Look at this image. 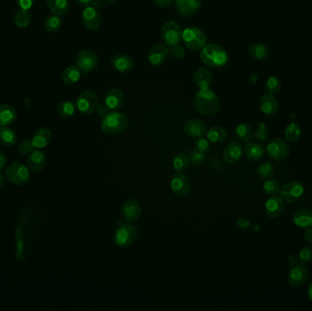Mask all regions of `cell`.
<instances>
[{
    "label": "cell",
    "instance_id": "obj_56",
    "mask_svg": "<svg viewBox=\"0 0 312 311\" xmlns=\"http://www.w3.org/2000/svg\"><path fill=\"white\" fill-rule=\"evenodd\" d=\"M236 225H237V227H239L240 228H248V227H250V222L246 220V219L241 218L236 221Z\"/></svg>",
    "mask_w": 312,
    "mask_h": 311
},
{
    "label": "cell",
    "instance_id": "obj_42",
    "mask_svg": "<svg viewBox=\"0 0 312 311\" xmlns=\"http://www.w3.org/2000/svg\"><path fill=\"white\" fill-rule=\"evenodd\" d=\"M281 189V186L279 185V182L276 181V180H266L264 185H263V191L264 193L270 195V196H274V195H278L279 192Z\"/></svg>",
    "mask_w": 312,
    "mask_h": 311
},
{
    "label": "cell",
    "instance_id": "obj_35",
    "mask_svg": "<svg viewBox=\"0 0 312 311\" xmlns=\"http://www.w3.org/2000/svg\"><path fill=\"white\" fill-rule=\"evenodd\" d=\"M236 135L238 139H240L243 143H248L253 139L254 132L251 127L248 123L242 122L238 124L236 129Z\"/></svg>",
    "mask_w": 312,
    "mask_h": 311
},
{
    "label": "cell",
    "instance_id": "obj_19",
    "mask_svg": "<svg viewBox=\"0 0 312 311\" xmlns=\"http://www.w3.org/2000/svg\"><path fill=\"white\" fill-rule=\"evenodd\" d=\"M112 66L120 72H130L135 67V61L130 55L120 53L114 55L110 59Z\"/></svg>",
    "mask_w": 312,
    "mask_h": 311
},
{
    "label": "cell",
    "instance_id": "obj_51",
    "mask_svg": "<svg viewBox=\"0 0 312 311\" xmlns=\"http://www.w3.org/2000/svg\"><path fill=\"white\" fill-rule=\"evenodd\" d=\"M96 112L99 114V116H101V118H104L110 113V109H108V107L105 104H99L96 108Z\"/></svg>",
    "mask_w": 312,
    "mask_h": 311
},
{
    "label": "cell",
    "instance_id": "obj_13",
    "mask_svg": "<svg viewBox=\"0 0 312 311\" xmlns=\"http://www.w3.org/2000/svg\"><path fill=\"white\" fill-rule=\"evenodd\" d=\"M81 19L85 27L89 30H98L101 27V13L92 6H88L83 9L81 14Z\"/></svg>",
    "mask_w": 312,
    "mask_h": 311
},
{
    "label": "cell",
    "instance_id": "obj_5",
    "mask_svg": "<svg viewBox=\"0 0 312 311\" xmlns=\"http://www.w3.org/2000/svg\"><path fill=\"white\" fill-rule=\"evenodd\" d=\"M182 39L186 48L192 51H200L207 44L206 34L195 27H190L183 30Z\"/></svg>",
    "mask_w": 312,
    "mask_h": 311
},
{
    "label": "cell",
    "instance_id": "obj_6",
    "mask_svg": "<svg viewBox=\"0 0 312 311\" xmlns=\"http://www.w3.org/2000/svg\"><path fill=\"white\" fill-rule=\"evenodd\" d=\"M6 177L13 185L17 186L24 185L30 180L29 167L21 163L14 162L6 169Z\"/></svg>",
    "mask_w": 312,
    "mask_h": 311
},
{
    "label": "cell",
    "instance_id": "obj_14",
    "mask_svg": "<svg viewBox=\"0 0 312 311\" xmlns=\"http://www.w3.org/2000/svg\"><path fill=\"white\" fill-rule=\"evenodd\" d=\"M142 213V207L140 203L135 199H130L123 203L122 208H121V214L123 219L131 223L135 222L139 218Z\"/></svg>",
    "mask_w": 312,
    "mask_h": 311
},
{
    "label": "cell",
    "instance_id": "obj_27",
    "mask_svg": "<svg viewBox=\"0 0 312 311\" xmlns=\"http://www.w3.org/2000/svg\"><path fill=\"white\" fill-rule=\"evenodd\" d=\"M292 221L295 226L301 228L312 227V211L307 208L296 211L292 215Z\"/></svg>",
    "mask_w": 312,
    "mask_h": 311
},
{
    "label": "cell",
    "instance_id": "obj_57",
    "mask_svg": "<svg viewBox=\"0 0 312 311\" xmlns=\"http://www.w3.org/2000/svg\"><path fill=\"white\" fill-rule=\"evenodd\" d=\"M103 2H104V0H93L90 6H92V7L95 8V9H101V8H102V6H103Z\"/></svg>",
    "mask_w": 312,
    "mask_h": 311
},
{
    "label": "cell",
    "instance_id": "obj_38",
    "mask_svg": "<svg viewBox=\"0 0 312 311\" xmlns=\"http://www.w3.org/2000/svg\"><path fill=\"white\" fill-rule=\"evenodd\" d=\"M14 23L19 28H27L31 23L30 11L25 9H19L14 16Z\"/></svg>",
    "mask_w": 312,
    "mask_h": 311
},
{
    "label": "cell",
    "instance_id": "obj_60",
    "mask_svg": "<svg viewBox=\"0 0 312 311\" xmlns=\"http://www.w3.org/2000/svg\"><path fill=\"white\" fill-rule=\"evenodd\" d=\"M5 184V176L2 174V173H0V188H2L3 187V185Z\"/></svg>",
    "mask_w": 312,
    "mask_h": 311
},
{
    "label": "cell",
    "instance_id": "obj_34",
    "mask_svg": "<svg viewBox=\"0 0 312 311\" xmlns=\"http://www.w3.org/2000/svg\"><path fill=\"white\" fill-rule=\"evenodd\" d=\"M249 53L252 59L256 60H264L269 56L270 51L266 45L262 43H257L249 47Z\"/></svg>",
    "mask_w": 312,
    "mask_h": 311
},
{
    "label": "cell",
    "instance_id": "obj_36",
    "mask_svg": "<svg viewBox=\"0 0 312 311\" xmlns=\"http://www.w3.org/2000/svg\"><path fill=\"white\" fill-rule=\"evenodd\" d=\"M76 109V103H74L73 101H61L58 106L57 113L61 118H68L75 114Z\"/></svg>",
    "mask_w": 312,
    "mask_h": 311
},
{
    "label": "cell",
    "instance_id": "obj_45",
    "mask_svg": "<svg viewBox=\"0 0 312 311\" xmlns=\"http://www.w3.org/2000/svg\"><path fill=\"white\" fill-rule=\"evenodd\" d=\"M36 148L34 146L32 141L30 140H25L23 141L17 147V151L22 154V156H29Z\"/></svg>",
    "mask_w": 312,
    "mask_h": 311
},
{
    "label": "cell",
    "instance_id": "obj_58",
    "mask_svg": "<svg viewBox=\"0 0 312 311\" xmlns=\"http://www.w3.org/2000/svg\"><path fill=\"white\" fill-rule=\"evenodd\" d=\"M76 3L80 5V6H84V7H88L92 3L93 0H74Z\"/></svg>",
    "mask_w": 312,
    "mask_h": 311
},
{
    "label": "cell",
    "instance_id": "obj_28",
    "mask_svg": "<svg viewBox=\"0 0 312 311\" xmlns=\"http://www.w3.org/2000/svg\"><path fill=\"white\" fill-rule=\"evenodd\" d=\"M194 80L195 84L200 88H209L213 80L212 73L207 68L201 67L194 72Z\"/></svg>",
    "mask_w": 312,
    "mask_h": 311
},
{
    "label": "cell",
    "instance_id": "obj_50",
    "mask_svg": "<svg viewBox=\"0 0 312 311\" xmlns=\"http://www.w3.org/2000/svg\"><path fill=\"white\" fill-rule=\"evenodd\" d=\"M35 0H16L17 7L20 9L30 10L33 7Z\"/></svg>",
    "mask_w": 312,
    "mask_h": 311
},
{
    "label": "cell",
    "instance_id": "obj_17",
    "mask_svg": "<svg viewBox=\"0 0 312 311\" xmlns=\"http://www.w3.org/2000/svg\"><path fill=\"white\" fill-rule=\"evenodd\" d=\"M27 166L33 172H39L46 167L47 157L44 151L40 149H35L26 161Z\"/></svg>",
    "mask_w": 312,
    "mask_h": 311
},
{
    "label": "cell",
    "instance_id": "obj_16",
    "mask_svg": "<svg viewBox=\"0 0 312 311\" xmlns=\"http://www.w3.org/2000/svg\"><path fill=\"white\" fill-rule=\"evenodd\" d=\"M171 189L173 193L177 194L179 196H185L187 195L191 189L189 179L188 177L183 174L181 172H177L176 174L173 175L171 180Z\"/></svg>",
    "mask_w": 312,
    "mask_h": 311
},
{
    "label": "cell",
    "instance_id": "obj_21",
    "mask_svg": "<svg viewBox=\"0 0 312 311\" xmlns=\"http://www.w3.org/2000/svg\"><path fill=\"white\" fill-rule=\"evenodd\" d=\"M184 130L191 138H200L206 135L207 127L198 119H192L185 123Z\"/></svg>",
    "mask_w": 312,
    "mask_h": 311
},
{
    "label": "cell",
    "instance_id": "obj_15",
    "mask_svg": "<svg viewBox=\"0 0 312 311\" xmlns=\"http://www.w3.org/2000/svg\"><path fill=\"white\" fill-rule=\"evenodd\" d=\"M169 50L166 44L159 43L151 48L148 54V59L150 63L159 67L165 63L166 59H168Z\"/></svg>",
    "mask_w": 312,
    "mask_h": 311
},
{
    "label": "cell",
    "instance_id": "obj_2",
    "mask_svg": "<svg viewBox=\"0 0 312 311\" xmlns=\"http://www.w3.org/2000/svg\"><path fill=\"white\" fill-rule=\"evenodd\" d=\"M200 58L204 63L211 68L223 67L229 59L228 52L222 47L214 43L206 44L200 53Z\"/></svg>",
    "mask_w": 312,
    "mask_h": 311
},
{
    "label": "cell",
    "instance_id": "obj_40",
    "mask_svg": "<svg viewBox=\"0 0 312 311\" xmlns=\"http://www.w3.org/2000/svg\"><path fill=\"white\" fill-rule=\"evenodd\" d=\"M300 134H301V130H300V127L295 123V122H291V124L287 125L284 135H285V138L288 142H296L298 141L299 138L300 137Z\"/></svg>",
    "mask_w": 312,
    "mask_h": 311
},
{
    "label": "cell",
    "instance_id": "obj_10",
    "mask_svg": "<svg viewBox=\"0 0 312 311\" xmlns=\"http://www.w3.org/2000/svg\"><path fill=\"white\" fill-rule=\"evenodd\" d=\"M304 193L303 185L300 182L291 181L281 187L279 194L284 202L294 203L298 201Z\"/></svg>",
    "mask_w": 312,
    "mask_h": 311
},
{
    "label": "cell",
    "instance_id": "obj_41",
    "mask_svg": "<svg viewBox=\"0 0 312 311\" xmlns=\"http://www.w3.org/2000/svg\"><path fill=\"white\" fill-rule=\"evenodd\" d=\"M188 164H189V159H188V156H186V154L179 153L173 158V169L176 172L186 171V168L188 167Z\"/></svg>",
    "mask_w": 312,
    "mask_h": 311
},
{
    "label": "cell",
    "instance_id": "obj_39",
    "mask_svg": "<svg viewBox=\"0 0 312 311\" xmlns=\"http://www.w3.org/2000/svg\"><path fill=\"white\" fill-rule=\"evenodd\" d=\"M61 24H62V21H61L60 17L58 15H55V14H52V15H50L49 17H47L44 26H45L47 31L57 32L60 29Z\"/></svg>",
    "mask_w": 312,
    "mask_h": 311
},
{
    "label": "cell",
    "instance_id": "obj_26",
    "mask_svg": "<svg viewBox=\"0 0 312 311\" xmlns=\"http://www.w3.org/2000/svg\"><path fill=\"white\" fill-rule=\"evenodd\" d=\"M52 140V132L48 128H39L32 138V143L36 149H42L48 146Z\"/></svg>",
    "mask_w": 312,
    "mask_h": 311
},
{
    "label": "cell",
    "instance_id": "obj_20",
    "mask_svg": "<svg viewBox=\"0 0 312 311\" xmlns=\"http://www.w3.org/2000/svg\"><path fill=\"white\" fill-rule=\"evenodd\" d=\"M104 104L110 112L120 109L123 104V93L119 88H110L104 97Z\"/></svg>",
    "mask_w": 312,
    "mask_h": 311
},
{
    "label": "cell",
    "instance_id": "obj_55",
    "mask_svg": "<svg viewBox=\"0 0 312 311\" xmlns=\"http://www.w3.org/2000/svg\"><path fill=\"white\" fill-rule=\"evenodd\" d=\"M7 163H8L7 157H6L4 153H2V152L0 151V172L6 168Z\"/></svg>",
    "mask_w": 312,
    "mask_h": 311
},
{
    "label": "cell",
    "instance_id": "obj_37",
    "mask_svg": "<svg viewBox=\"0 0 312 311\" xmlns=\"http://www.w3.org/2000/svg\"><path fill=\"white\" fill-rule=\"evenodd\" d=\"M275 172V166L272 162L266 161L259 165L257 168V176L261 180H268L273 176Z\"/></svg>",
    "mask_w": 312,
    "mask_h": 311
},
{
    "label": "cell",
    "instance_id": "obj_29",
    "mask_svg": "<svg viewBox=\"0 0 312 311\" xmlns=\"http://www.w3.org/2000/svg\"><path fill=\"white\" fill-rule=\"evenodd\" d=\"M16 118V109L8 104H0V127L9 126Z\"/></svg>",
    "mask_w": 312,
    "mask_h": 311
},
{
    "label": "cell",
    "instance_id": "obj_3",
    "mask_svg": "<svg viewBox=\"0 0 312 311\" xmlns=\"http://www.w3.org/2000/svg\"><path fill=\"white\" fill-rule=\"evenodd\" d=\"M129 125V119L122 113L110 112V114L102 118L101 130L108 135H118L126 129Z\"/></svg>",
    "mask_w": 312,
    "mask_h": 311
},
{
    "label": "cell",
    "instance_id": "obj_7",
    "mask_svg": "<svg viewBox=\"0 0 312 311\" xmlns=\"http://www.w3.org/2000/svg\"><path fill=\"white\" fill-rule=\"evenodd\" d=\"M99 105V96L92 90H87L80 94L76 101L77 109L81 114H91Z\"/></svg>",
    "mask_w": 312,
    "mask_h": 311
},
{
    "label": "cell",
    "instance_id": "obj_44",
    "mask_svg": "<svg viewBox=\"0 0 312 311\" xmlns=\"http://www.w3.org/2000/svg\"><path fill=\"white\" fill-rule=\"evenodd\" d=\"M299 259L302 265H308L312 263V247L302 248L299 253Z\"/></svg>",
    "mask_w": 312,
    "mask_h": 311
},
{
    "label": "cell",
    "instance_id": "obj_43",
    "mask_svg": "<svg viewBox=\"0 0 312 311\" xmlns=\"http://www.w3.org/2000/svg\"><path fill=\"white\" fill-rule=\"evenodd\" d=\"M280 88H281V81L279 78L273 76L268 79L266 85H265V90L268 93L270 94H275V93H279Z\"/></svg>",
    "mask_w": 312,
    "mask_h": 311
},
{
    "label": "cell",
    "instance_id": "obj_48",
    "mask_svg": "<svg viewBox=\"0 0 312 311\" xmlns=\"http://www.w3.org/2000/svg\"><path fill=\"white\" fill-rule=\"evenodd\" d=\"M266 135H268V130H266V124L264 122H260L257 126V130L254 134V136L262 142H265L268 137Z\"/></svg>",
    "mask_w": 312,
    "mask_h": 311
},
{
    "label": "cell",
    "instance_id": "obj_59",
    "mask_svg": "<svg viewBox=\"0 0 312 311\" xmlns=\"http://www.w3.org/2000/svg\"><path fill=\"white\" fill-rule=\"evenodd\" d=\"M307 294L309 299L312 301V279L311 281L308 283V287H307Z\"/></svg>",
    "mask_w": 312,
    "mask_h": 311
},
{
    "label": "cell",
    "instance_id": "obj_18",
    "mask_svg": "<svg viewBox=\"0 0 312 311\" xmlns=\"http://www.w3.org/2000/svg\"><path fill=\"white\" fill-rule=\"evenodd\" d=\"M175 9L183 17H191L198 11L201 7V0H175Z\"/></svg>",
    "mask_w": 312,
    "mask_h": 311
},
{
    "label": "cell",
    "instance_id": "obj_32",
    "mask_svg": "<svg viewBox=\"0 0 312 311\" xmlns=\"http://www.w3.org/2000/svg\"><path fill=\"white\" fill-rule=\"evenodd\" d=\"M46 3L52 14L59 17L65 15L70 9V3L68 0H46Z\"/></svg>",
    "mask_w": 312,
    "mask_h": 311
},
{
    "label": "cell",
    "instance_id": "obj_53",
    "mask_svg": "<svg viewBox=\"0 0 312 311\" xmlns=\"http://www.w3.org/2000/svg\"><path fill=\"white\" fill-rule=\"evenodd\" d=\"M304 239L309 244H312V227H307L304 232Z\"/></svg>",
    "mask_w": 312,
    "mask_h": 311
},
{
    "label": "cell",
    "instance_id": "obj_47",
    "mask_svg": "<svg viewBox=\"0 0 312 311\" xmlns=\"http://www.w3.org/2000/svg\"><path fill=\"white\" fill-rule=\"evenodd\" d=\"M188 159H189L190 163H192L194 165H198V164H203L205 162L206 156H205V153L194 150V151H190Z\"/></svg>",
    "mask_w": 312,
    "mask_h": 311
},
{
    "label": "cell",
    "instance_id": "obj_8",
    "mask_svg": "<svg viewBox=\"0 0 312 311\" xmlns=\"http://www.w3.org/2000/svg\"><path fill=\"white\" fill-rule=\"evenodd\" d=\"M266 151L270 158L276 162L285 161L291 154L289 145L281 138H278L270 142Z\"/></svg>",
    "mask_w": 312,
    "mask_h": 311
},
{
    "label": "cell",
    "instance_id": "obj_52",
    "mask_svg": "<svg viewBox=\"0 0 312 311\" xmlns=\"http://www.w3.org/2000/svg\"><path fill=\"white\" fill-rule=\"evenodd\" d=\"M155 4L162 9H168L173 3V0H154Z\"/></svg>",
    "mask_w": 312,
    "mask_h": 311
},
{
    "label": "cell",
    "instance_id": "obj_22",
    "mask_svg": "<svg viewBox=\"0 0 312 311\" xmlns=\"http://www.w3.org/2000/svg\"><path fill=\"white\" fill-rule=\"evenodd\" d=\"M242 154H243V147L241 143L232 142L228 144L224 151V161L227 164H236L240 160Z\"/></svg>",
    "mask_w": 312,
    "mask_h": 311
},
{
    "label": "cell",
    "instance_id": "obj_4",
    "mask_svg": "<svg viewBox=\"0 0 312 311\" xmlns=\"http://www.w3.org/2000/svg\"><path fill=\"white\" fill-rule=\"evenodd\" d=\"M137 238V229L127 221L118 220L114 235L115 244L120 248L130 247Z\"/></svg>",
    "mask_w": 312,
    "mask_h": 311
},
{
    "label": "cell",
    "instance_id": "obj_1",
    "mask_svg": "<svg viewBox=\"0 0 312 311\" xmlns=\"http://www.w3.org/2000/svg\"><path fill=\"white\" fill-rule=\"evenodd\" d=\"M194 109L203 115H215L219 113L221 102L219 98L209 88H200L194 98Z\"/></svg>",
    "mask_w": 312,
    "mask_h": 311
},
{
    "label": "cell",
    "instance_id": "obj_24",
    "mask_svg": "<svg viewBox=\"0 0 312 311\" xmlns=\"http://www.w3.org/2000/svg\"><path fill=\"white\" fill-rule=\"evenodd\" d=\"M243 152L246 157L252 162H258L262 160L266 153V150L261 143H246L243 148Z\"/></svg>",
    "mask_w": 312,
    "mask_h": 311
},
{
    "label": "cell",
    "instance_id": "obj_9",
    "mask_svg": "<svg viewBox=\"0 0 312 311\" xmlns=\"http://www.w3.org/2000/svg\"><path fill=\"white\" fill-rule=\"evenodd\" d=\"M182 35L181 26L174 20L166 22L162 28V38L168 46L172 47L181 42Z\"/></svg>",
    "mask_w": 312,
    "mask_h": 311
},
{
    "label": "cell",
    "instance_id": "obj_54",
    "mask_svg": "<svg viewBox=\"0 0 312 311\" xmlns=\"http://www.w3.org/2000/svg\"><path fill=\"white\" fill-rule=\"evenodd\" d=\"M287 263H288V265H291V268H292V266H295V265H299L300 259H299V257H296L294 255H289V256L287 257Z\"/></svg>",
    "mask_w": 312,
    "mask_h": 311
},
{
    "label": "cell",
    "instance_id": "obj_31",
    "mask_svg": "<svg viewBox=\"0 0 312 311\" xmlns=\"http://www.w3.org/2000/svg\"><path fill=\"white\" fill-rule=\"evenodd\" d=\"M207 138L210 143H223L228 137V131L227 130L220 126H214L209 128L206 132Z\"/></svg>",
    "mask_w": 312,
    "mask_h": 311
},
{
    "label": "cell",
    "instance_id": "obj_61",
    "mask_svg": "<svg viewBox=\"0 0 312 311\" xmlns=\"http://www.w3.org/2000/svg\"><path fill=\"white\" fill-rule=\"evenodd\" d=\"M105 1H107L108 3H114V2H116L117 0H105Z\"/></svg>",
    "mask_w": 312,
    "mask_h": 311
},
{
    "label": "cell",
    "instance_id": "obj_30",
    "mask_svg": "<svg viewBox=\"0 0 312 311\" xmlns=\"http://www.w3.org/2000/svg\"><path fill=\"white\" fill-rule=\"evenodd\" d=\"M16 131L9 126L0 127V143L5 147H11L17 143Z\"/></svg>",
    "mask_w": 312,
    "mask_h": 311
},
{
    "label": "cell",
    "instance_id": "obj_49",
    "mask_svg": "<svg viewBox=\"0 0 312 311\" xmlns=\"http://www.w3.org/2000/svg\"><path fill=\"white\" fill-rule=\"evenodd\" d=\"M171 53L174 58L182 59V58L185 57L186 51L184 50V47L179 45V44H176V45L171 47Z\"/></svg>",
    "mask_w": 312,
    "mask_h": 311
},
{
    "label": "cell",
    "instance_id": "obj_46",
    "mask_svg": "<svg viewBox=\"0 0 312 311\" xmlns=\"http://www.w3.org/2000/svg\"><path fill=\"white\" fill-rule=\"evenodd\" d=\"M194 150L200 151L202 153H207V151L210 150V144L209 141L207 139H205L203 137H200L198 139L195 141L194 143Z\"/></svg>",
    "mask_w": 312,
    "mask_h": 311
},
{
    "label": "cell",
    "instance_id": "obj_33",
    "mask_svg": "<svg viewBox=\"0 0 312 311\" xmlns=\"http://www.w3.org/2000/svg\"><path fill=\"white\" fill-rule=\"evenodd\" d=\"M81 76V72L78 66H69L62 72V80L68 85L75 84L79 81Z\"/></svg>",
    "mask_w": 312,
    "mask_h": 311
},
{
    "label": "cell",
    "instance_id": "obj_12",
    "mask_svg": "<svg viewBox=\"0 0 312 311\" xmlns=\"http://www.w3.org/2000/svg\"><path fill=\"white\" fill-rule=\"evenodd\" d=\"M308 269L305 268L303 265H297L292 266L287 277V282L289 286L292 287H300L305 285V283L308 281Z\"/></svg>",
    "mask_w": 312,
    "mask_h": 311
},
{
    "label": "cell",
    "instance_id": "obj_11",
    "mask_svg": "<svg viewBox=\"0 0 312 311\" xmlns=\"http://www.w3.org/2000/svg\"><path fill=\"white\" fill-rule=\"evenodd\" d=\"M77 66L80 69V72L86 74L90 72H93L97 68L99 63L97 55L93 51H80L76 59Z\"/></svg>",
    "mask_w": 312,
    "mask_h": 311
},
{
    "label": "cell",
    "instance_id": "obj_25",
    "mask_svg": "<svg viewBox=\"0 0 312 311\" xmlns=\"http://www.w3.org/2000/svg\"><path fill=\"white\" fill-rule=\"evenodd\" d=\"M259 109L266 115H274L279 109V102L273 94L262 95L259 101Z\"/></svg>",
    "mask_w": 312,
    "mask_h": 311
},
{
    "label": "cell",
    "instance_id": "obj_23",
    "mask_svg": "<svg viewBox=\"0 0 312 311\" xmlns=\"http://www.w3.org/2000/svg\"><path fill=\"white\" fill-rule=\"evenodd\" d=\"M284 209H285V204L282 198L279 197L277 195L271 196L265 205L266 215L270 216V218L279 217V215L284 212Z\"/></svg>",
    "mask_w": 312,
    "mask_h": 311
}]
</instances>
